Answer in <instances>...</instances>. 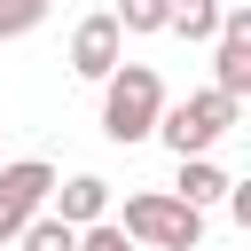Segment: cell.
Listing matches in <instances>:
<instances>
[{
	"mask_svg": "<svg viewBox=\"0 0 251 251\" xmlns=\"http://www.w3.org/2000/svg\"><path fill=\"white\" fill-rule=\"evenodd\" d=\"M165 102H173V94H165L157 63H118V71L102 78V133H110L118 149L149 141V133H157V110H165Z\"/></svg>",
	"mask_w": 251,
	"mask_h": 251,
	"instance_id": "6da1fadb",
	"label": "cell"
},
{
	"mask_svg": "<svg viewBox=\"0 0 251 251\" xmlns=\"http://www.w3.org/2000/svg\"><path fill=\"white\" fill-rule=\"evenodd\" d=\"M235 94H220V86H196L188 102H165L157 110V141L173 149V157H212L227 133H235Z\"/></svg>",
	"mask_w": 251,
	"mask_h": 251,
	"instance_id": "7a4b0ae2",
	"label": "cell"
},
{
	"mask_svg": "<svg viewBox=\"0 0 251 251\" xmlns=\"http://www.w3.org/2000/svg\"><path fill=\"white\" fill-rule=\"evenodd\" d=\"M118 227H126L141 251H196V243H204V212L180 204L173 188H133Z\"/></svg>",
	"mask_w": 251,
	"mask_h": 251,
	"instance_id": "3957f363",
	"label": "cell"
},
{
	"mask_svg": "<svg viewBox=\"0 0 251 251\" xmlns=\"http://www.w3.org/2000/svg\"><path fill=\"white\" fill-rule=\"evenodd\" d=\"M47 188H55V165L47 157H8L0 165V243H16V227L31 212H47Z\"/></svg>",
	"mask_w": 251,
	"mask_h": 251,
	"instance_id": "277c9868",
	"label": "cell"
},
{
	"mask_svg": "<svg viewBox=\"0 0 251 251\" xmlns=\"http://www.w3.org/2000/svg\"><path fill=\"white\" fill-rule=\"evenodd\" d=\"M212 86L220 94H251V0L220 8V31H212Z\"/></svg>",
	"mask_w": 251,
	"mask_h": 251,
	"instance_id": "5b68a950",
	"label": "cell"
},
{
	"mask_svg": "<svg viewBox=\"0 0 251 251\" xmlns=\"http://www.w3.org/2000/svg\"><path fill=\"white\" fill-rule=\"evenodd\" d=\"M118 63H126V31H118V16H110V8H102V16H78V31H71V71H78L86 86H102Z\"/></svg>",
	"mask_w": 251,
	"mask_h": 251,
	"instance_id": "8992f818",
	"label": "cell"
},
{
	"mask_svg": "<svg viewBox=\"0 0 251 251\" xmlns=\"http://www.w3.org/2000/svg\"><path fill=\"white\" fill-rule=\"evenodd\" d=\"M47 212L71 220V227H94V220H110V180L102 173H71V180L47 188Z\"/></svg>",
	"mask_w": 251,
	"mask_h": 251,
	"instance_id": "52a82bcc",
	"label": "cell"
},
{
	"mask_svg": "<svg viewBox=\"0 0 251 251\" xmlns=\"http://www.w3.org/2000/svg\"><path fill=\"white\" fill-rule=\"evenodd\" d=\"M173 196H180V204H196V212H212V204L227 196V173H220L212 157H180V180H173Z\"/></svg>",
	"mask_w": 251,
	"mask_h": 251,
	"instance_id": "ba28073f",
	"label": "cell"
},
{
	"mask_svg": "<svg viewBox=\"0 0 251 251\" xmlns=\"http://www.w3.org/2000/svg\"><path fill=\"white\" fill-rule=\"evenodd\" d=\"M16 251H78V227L55 220V212H31V220L16 227Z\"/></svg>",
	"mask_w": 251,
	"mask_h": 251,
	"instance_id": "9c48e42d",
	"label": "cell"
},
{
	"mask_svg": "<svg viewBox=\"0 0 251 251\" xmlns=\"http://www.w3.org/2000/svg\"><path fill=\"white\" fill-rule=\"evenodd\" d=\"M220 8H227V0H173V8H165V31H180V39H212V31H220Z\"/></svg>",
	"mask_w": 251,
	"mask_h": 251,
	"instance_id": "30bf717a",
	"label": "cell"
},
{
	"mask_svg": "<svg viewBox=\"0 0 251 251\" xmlns=\"http://www.w3.org/2000/svg\"><path fill=\"white\" fill-rule=\"evenodd\" d=\"M165 8H173V0H118L110 16H118V31H133V39H149V31H165Z\"/></svg>",
	"mask_w": 251,
	"mask_h": 251,
	"instance_id": "8fae6325",
	"label": "cell"
},
{
	"mask_svg": "<svg viewBox=\"0 0 251 251\" xmlns=\"http://www.w3.org/2000/svg\"><path fill=\"white\" fill-rule=\"evenodd\" d=\"M47 8H55V0H0V39H31V31L47 24Z\"/></svg>",
	"mask_w": 251,
	"mask_h": 251,
	"instance_id": "7c38bea8",
	"label": "cell"
},
{
	"mask_svg": "<svg viewBox=\"0 0 251 251\" xmlns=\"http://www.w3.org/2000/svg\"><path fill=\"white\" fill-rule=\"evenodd\" d=\"M78 251H141L118 220H94V227H78Z\"/></svg>",
	"mask_w": 251,
	"mask_h": 251,
	"instance_id": "4fadbf2b",
	"label": "cell"
},
{
	"mask_svg": "<svg viewBox=\"0 0 251 251\" xmlns=\"http://www.w3.org/2000/svg\"><path fill=\"white\" fill-rule=\"evenodd\" d=\"M227 8H235V0H227Z\"/></svg>",
	"mask_w": 251,
	"mask_h": 251,
	"instance_id": "5bb4252c",
	"label": "cell"
}]
</instances>
